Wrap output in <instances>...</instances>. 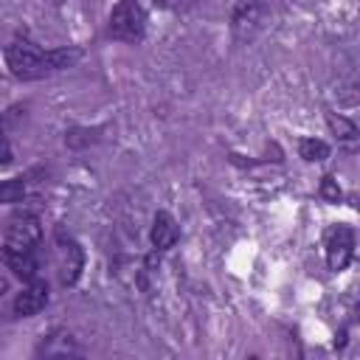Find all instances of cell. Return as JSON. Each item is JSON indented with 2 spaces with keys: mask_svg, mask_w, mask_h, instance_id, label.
I'll return each mask as SVG.
<instances>
[{
  "mask_svg": "<svg viewBox=\"0 0 360 360\" xmlns=\"http://www.w3.org/2000/svg\"><path fill=\"white\" fill-rule=\"evenodd\" d=\"M45 304H48V281L34 278V281H25L22 290L14 295L11 312H14L17 318H31V315L42 312Z\"/></svg>",
  "mask_w": 360,
  "mask_h": 360,
  "instance_id": "5",
  "label": "cell"
},
{
  "mask_svg": "<svg viewBox=\"0 0 360 360\" xmlns=\"http://www.w3.org/2000/svg\"><path fill=\"white\" fill-rule=\"evenodd\" d=\"M298 155H301L307 163H321V160L329 158V143L321 141V138H301Z\"/></svg>",
  "mask_w": 360,
  "mask_h": 360,
  "instance_id": "11",
  "label": "cell"
},
{
  "mask_svg": "<svg viewBox=\"0 0 360 360\" xmlns=\"http://www.w3.org/2000/svg\"><path fill=\"white\" fill-rule=\"evenodd\" d=\"M262 11L264 8L256 0H242L236 6V11H233V31H236V37H253V31L262 22Z\"/></svg>",
  "mask_w": 360,
  "mask_h": 360,
  "instance_id": "9",
  "label": "cell"
},
{
  "mask_svg": "<svg viewBox=\"0 0 360 360\" xmlns=\"http://www.w3.org/2000/svg\"><path fill=\"white\" fill-rule=\"evenodd\" d=\"M326 127H329V132H332L338 141H354V138L360 135L357 124H354L352 118L340 115V112H326Z\"/></svg>",
  "mask_w": 360,
  "mask_h": 360,
  "instance_id": "10",
  "label": "cell"
},
{
  "mask_svg": "<svg viewBox=\"0 0 360 360\" xmlns=\"http://www.w3.org/2000/svg\"><path fill=\"white\" fill-rule=\"evenodd\" d=\"M56 245H59V256H62V284L73 287L82 276L84 267V253L79 248V242L73 236H65V231L56 233Z\"/></svg>",
  "mask_w": 360,
  "mask_h": 360,
  "instance_id": "6",
  "label": "cell"
},
{
  "mask_svg": "<svg viewBox=\"0 0 360 360\" xmlns=\"http://www.w3.org/2000/svg\"><path fill=\"white\" fill-rule=\"evenodd\" d=\"M3 262L6 267L22 278V281H34L39 278L37 270H39V259H37V250H3Z\"/></svg>",
  "mask_w": 360,
  "mask_h": 360,
  "instance_id": "8",
  "label": "cell"
},
{
  "mask_svg": "<svg viewBox=\"0 0 360 360\" xmlns=\"http://www.w3.org/2000/svg\"><path fill=\"white\" fill-rule=\"evenodd\" d=\"M42 242V228L37 214L22 211L8 219L6 236H3V250H37Z\"/></svg>",
  "mask_w": 360,
  "mask_h": 360,
  "instance_id": "3",
  "label": "cell"
},
{
  "mask_svg": "<svg viewBox=\"0 0 360 360\" xmlns=\"http://www.w3.org/2000/svg\"><path fill=\"white\" fill-rule=\"evenodd\" d=\"M22 194H25V180L22 177H11L0 186V200L3 202H22Z\"/></svg>",
  "mask_w": 360,
  "mask_h": 360,
  "instance_id": "12",
  "label": "cell"
},
{
  "mask_svg": "<svg viewBox=\"0 0 360 360\" xmlns=\"http://www.w3.org/2000/svg\"><path fill=\"white\" fill-rule=\"evenodd\" d=\"M107 31L118 42H141L143 31H146V17H143V8L138 6V0H121L110 14Z\"/></svg>",
  "mask_w": 360,
  "mask_h": 360,
  "instance_id": "2",
  "label": "cell"
},
{
  "mask_svg": "<svg viewBox=\"0 0 360 360\" xmlns=\"http://www.w3.org/2000/svg\"><path fill=\"white\" fill-rule=\"evenodd\" d=\"M82 51L79 48H51L42 51L34 42L17 37L6 45V65L11 70V76L22 79V82H34V79H45L51 73H59L65 68H73L79 62Z\"/></svg>",
  "mask_w": 360,
  "mask_h": 360,
  "instance_id": "1",
  "label": "cell"
},
{
  "mask_svg": "<svg viewBox=\"0 0 360 360\" xmlns=\"http://www.w3.org/2000/svg\"><path fill=\"white\" fill-rule=\"evenodd\" d=\"M321 197L326 200V202H340V197H343V191H340V186H338V180L335 177H323L321 180Z\"/></svg>",
  "mask_w": 360,
  "mask_h": 360,
  "instance_id": "13",
  "label": "cell"
},
{
  "mask_svg": "<svg viewBox=\"0 0 360 360\" xmlns=\"http://www.w3.org/2000/svg\"><path fill=\"white\" fill-rule=\"evenodd\" d=\"M149 239H152V248H155V250H169V248H174V242L180 239V225H177V219H174L169 211H158L155 219H152V233H149Z\"/></svg>",
  "mask_w": 360,
  "mask_h": 360,
  "instance_id": "7",
  "label": "cell"
},
{
  "mask_svg": "<svg viewBox=\"0 0 360 360\" xmlns=\"http://www.w3.org/2000/svg\"><path fill=\"white\" fill-rule=\"evenodd\" d=\"M323 250H326V267L332 273H340L349 267L354 256V231L349 225H332L323 233Z\"/></svg>",
  "mask_w": 360,
  "mask_h": 360,
  "instance_id": "4",
  "label": "cell"
}]
</instances>
